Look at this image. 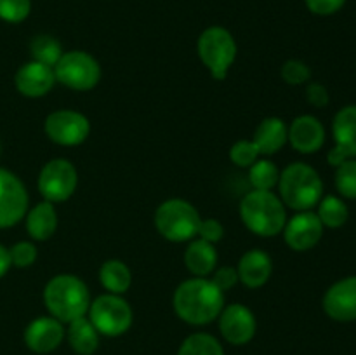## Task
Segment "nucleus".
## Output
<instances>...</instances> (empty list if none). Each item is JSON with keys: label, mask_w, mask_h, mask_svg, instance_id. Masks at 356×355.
I'll return each instance as SVG.
<instances>
[{"label": "nucleus", "mask_w": 356, "mask_h": 355, "mask_svg": "<svg viewBox=\"0 0 356 355\" xmlns=\"http://www.w3.org/2000/svg\"><path fill=\"white\" fill-rule=\"evenodd\" d=\"M30 52L33 61L44 63V65L51 66V68H54L56 63L65 54V51L61 47V42L52 37V35L45 33L33 37V40L30 44Z\"/></svg>", "instance_id": "obj_27"}, {"label": "nucleus", "mask_w": 356, "mask_h": 355, "mask_svg": "<svg viewBox=\"0 0 356 355\" xmlns=\"http://www.w3.org/2000/svg\"><path fill=\"white\" fill-rule=\"evenodd\" d=\"M26 232L33 240L44 242L49 240L56 233L58 228V212H56L52 202H38L33 207L28 209L26 216Z\"/></svg>", "instance_id": "obj_21"}, {"label": "nucleus", "mask_w": 356, "mask_h": 355, "mask_svg": "<svg viewBox=\"0 0 356 355\" xmlns=\"http://www.w3.org/2000/svg\"><path fill=\"white\" fill-rule=\"evenodd\" d=\"M177 355H225V348L212 334L193 333L184 338Z\"/></svg>", "instance_id": "obj_26"}, {"label": "nucleus", "mask_w": 356, "mask_h": 355, "mask_svg": "<svg viewBox=\"0 0 356 355\" xmlns=\"http://www.w3.org/2000/svg\"><path fill=\"white\" fill-rule=\"evenodd\" d=\"M236 40L222 26H209L200 33L197 52L205 68L216 80H225L236 59Z\"/></svg>", "instance_id": "obj_6"}, {"label": "nucleus", "mask_w": 356, "mask_h": 355, "mask_svg": "<svg viewBox=\"0 0 356 355\" xmlns=\"http://www.w3.org/2000/svg\"><path fill=\"white\" fill-rule=\"evenodd\" d=\"M10 267H13V263H10L9 249L0 244V278H2L7 271H9Z\"/></svg>", "instance_id": "obj_39"}, {"label": "nucleus", "mask_w": 356, "mask_h": 355, "mask_svg": "<svg viewBox=\"0 0 356 355\" xmlns=\"http://www.w3.org/2000/svg\"><path fill=\"white\" fill-rule=\"evenodd\" d=\"M229 159H232V162L235 164V166L249 169L257 159H261V153L252 139H238V141L229 148Z\"/></svg>", "instance_id": "obj_30"}, {"label": "nucleus", "mask_w": 356, "mask_h": 355, "mask_svg": "<svg viewBox=\"0 0 356 355\" xmlns=\"http://www.w3.org/2000/svg\"><path fill=\"white\" fill-rule=\"evenodd\" d=\"M254 143L261 155H275L289 143V125L278 117H268L254 132Z\"/></svg>", "instance_id": "obj_19"}, {"label": "nucleus", "mask_w": 356, "mask_h": 355, "mask_svg": "<svg viewBox=\"0 0 356 355\" xmlns=\"http://www.w3.org/2000/svg\"><path fill=\"white\" fill-rule=\"evenodd\" d=\"M172 306L183 322L205 326L214 322L225 308V292L209 277H191L176 287Z\"/></svg>", "instance_id": "obj_1"}, {"label": "nucleus", "mask_w": 356, "mask_h": 355, "mask_svg": "<svg viewBox=\"0 0 356 355\" xmlns=\"http://www.w3.org/2000/svg\"><path fill=\"white\" fill-rule=\"evenodd\" d=\"M309 13L316 16H332L344 7L346 0H305Z\"/></svg>", "instance_id": "obj_36"}, {"label": "nucleus", "mask_w": 356, "mask_h": 355, "mask_svg": "<svg viewBox=\"0 0 356 355\" xmlns=\"http://www.w3.org/2000/svg\"><path fill=\"white\" fill-rule=\"evenodd\" d=\"M90 292L86 282L72 274H59L45 284L44 303L51 317L70 324L87 315L90 306Z\"/></svg>", "instance_id": "obj_2"}, {"label": "nucleus", "mask_w": 356, "mask_h": 355, "mask_svg": "<svg viewBox=\"0 0 356 355\" xmlns=\"http://www.w3.org/2000/svg\"><path fill=\"white\" fill-rule=\"evenodd\" d=\"M200 212L184 198H169L155 211V226L163 239L170 242H190L198 235Z\"/></svg>", "instance_id": "obj_5"}, {"label": "nucleus", "mask_w": 356, "mask_h": 355, "mask_svg": "<svg viewBox=\"0 0 356 355\" xmlns=\"http://www.w3.org/2000/svg\"><path fill=\"white\" fill-rule=\"evenodd\" d=\"M198 239H204L207 242L216 244L225 237V226L214 218H207L202 219L200 221V228H198Z\"/></svg>", "instance_id": "obj_37"}, {"label": "nucleus", "mask_w": 356, "mask_h": 355, "mask_svg": "<svg viewBox=\"0 0 356 355\" xmlns=\"http://www.w3.org/2000/svg\"><path fill=\"white\" fill-rule=\"evenodd\" d=\"M280 75L289 86H305L312 80V68L301 59H289L282 65Z\"/></svg>", "instance_id": "obj_31"}, {"label": "nucleus", "mask_w": 356, "mask_h": 355, "mask_svg": "<svg viewBox=\"0 0 356 355\" xmlns=\"http://www.w3.org/2000/svg\"><path fill=\"white\" fill-rule=\"evenodd\" d=\"M211 281L214 282L222 292H228L229 289H233L240 282L238 274H236V268L233 267L216 268V270L211 274Z\"/></svg>", "instance_id": "obj_34"}, {"label": "nucleus", "mask_w": 356, "mask_h": 355, "mask_svg": "<svg viewBox=\"0 0 356 355\" xmlns=\"http://www.w3.org/2000/svg\"><path fill=\"white\" fill-rule=\"evenodd\" d=\"M45 134L51 141L61 146H76L87 139L90 122L83 113L75 110H56L45 118Z\"/></svg>", "instance_id": "obj_10"}, {"label": "nucleus", "mask_w": 356, "mask_h": 355, "mask_svg": "<svg viewBox=\"0 0 356 355\" xmlns=\"http://www.w3.org/2000/svg\"><path fill=\"white\" fill-rule=\"evenodd\" d=\"M323 225L315 211H299L287 219L284 230V240L292 251L305 253L313 249L323 237Z\"/></svg>", "instance_id": "obj_13"}, {"label": "nucleus", "mask_w": 356, "mask_h": 355, "mask_svg": "<svg viewBox=\"0 0 356 355\" xmlns=\"http://www.w3.org/2000/svg\"><path fill=\"white\" fill-rule=\"evenodd\" d=\"M184 265L193 277H207L218 268V251L214 244L193 239L184 251Z\"/></svg>", "instance_id": "obj_20"}, {"label": "nucleus", "mask_w": 356, "mask_h": 355, "mask_svg": "<svg viewBox=\"0 0 356 355\" xmlns=\"http://www.w3.org/2000/svg\"><path fill=\"white\" fill-rule=\"evenodd\" d=\"M316 216L322 221L323 228H341L350 218V209L346 202L337 195H327L316 204Z\"/></svg>", "instance_id": "obj_25"}, {"label": "nucleus", "mask_w": 356, "mask_h": 355, "mask_svg": "<svg viewBox=\"0 0 356 355\" xmlns=\"http://www.w3.org/2000/svg\"><path fill=\"white\" fill-rule=\"evenodd\" d=\"M37 184L44 200L52 202V204L65 202L75 194L79 174L70 160L52 159L40 169Z\"/></svg>", "instance_id": "obj_9"}, {"label": "nucleus", "mask_w": 356, "mask_h": 355, "mask_svg": "<svg viewBox=\"0 0 356 355\" xmlns=\"http://www.w3.org/2000/svg\"><path fill=\"white\" fill-rule=\"evenodd\" d=\"M334 183L341 197L356 200V159L344 160L341 166L336 167Z\"/></svg>", "instance_id": "obj_29"}, {"label": "nucleus", "mask_w": 356, "mask_h": 355, "mask_svg": "<svg viewBox=\"0 0 356 355\" xmlns=\"http://www.w3.org/2000/svg\"><path fill=\"white\" fill-rule=\"evenodd\" d=\"M28 212V191L14 173L0 169V230L17 225Z\"/></svg>", "instance_id": "obj_11"}, {"label": "nucleus", "mask_w": 356, "mask_h": 355, "mask_svg": "<svg viewBox=\"0 0 356 355\" xmlns=\"http://www.w3.org/2000/svg\"><path fill=\"white\" fill-rule=\"evenodd\" d=\"M323 312L336 322L356 320V277H344L334 282L323 294Z\"/></svg>", "instance_id": "obj_15"}, {"label": "nucleus", "mask_w": 356, "mask_h": 355, "mask_svg": "<svg viewBox=\"0 0 356 355\" xmlns=\"http://www.w3.org/2000/svg\"><path fill=\"white\" fill-rule=\"evenodd\" d=\"M280 198L292 211H313L323 197V181L312 166L294 162L285 167L278 180Z\"/></svg>", "instance_id": "obj_4"}, {"label": "nucleus", "mask_w": 356, "mask_h": 355, "mask_svg": "<svg viewBox=\"0 0 356 355\" xmlns=\"http://www.w3.org/2000/svg\"><path fill=\"white\" fill-rule=\"evenodd\" d=\"M325 138V127L315 115H299L289 125V143L302 155H312L322 150Z\"/></svg>", "instance_id": "obj_16"}, {"label": "nucleus", "mask_w": 356, "mask_h": 355, "mask_svg": "<svg viewBox=\"0 0 356 355\" xmlns=\"http://www.w3.org/2000/svg\"><path fill=\"white\" fill-rule=\"evenodd\" d=\"M54 68L38 61H28L16 72L14 86L24 97H42L54 87Z\"/></svg>", "instance_id": "obj_17"}, {"label": "nucleus", "mask_w": 356, "mask_h": 355, "mask_svg": "<svg viewBox=\"0 0 356 355\" xmlns=\"http://www.w3.org/2000/svg\"><path fill=\"white\" fill-rule=\"evenodd\" d=\"M66 338L65 324L54 317H37L26 326L23 334L28 350L38 355H47L58 350Z\"/></svg>", "instance_id": "obj_14"}, {"label": "nucleus", "mask_w": 356, "mask_h": 355, "mask_svg": "<svg viewBox=\"0 0 356 355\" xmlns=\"http://www.w3.org/2000/svg\"><path fill=\"white\" fill-rule=\"evenodd\" d=\"M56 82L73 90H90L99 84L101 66L86 51H68L54 66Z\"/></svg>", "instance_id": "obj_8"}, {"label": "nucleus", "mask_w": 356, "mask_h": 355, "mask_svg": "<svg viewBox=\"0 0 356 355\" xmlns=\"http://www.w3.org/2000/svg\"><path fill=\"white\" fill-rule=\"evenodd\" d=\"M332 136L334 146L343 150L350 159H356V104H346L334 115Z\"/></svg>", "instance_id": "obj_22"}, {"label": "nucleus", "mask_w": 356, "mask_h": 355, "mask_svg": "<svg viewBox=\"0 0 356 355\" xmlns=\"http://www.w3.org/2000/svg\"><path fill=\"white\" fill-rule=\"evenodd\" d=\"M99 338L101 334L97 333L87 315L72 320L66 329V341L76 355L96 354V350L99 348Z\"/></svg>", "instance_id": "obj_23"}, {"label": "nucleus", "mask_w": 356, "mask_h": 355, "mask_svg": "<svg viewBox=\"0 0 356 355\" xmlns=\"http://www.w3.org/2000/svg\"><path fill=\"white\" fill-rule=\"evenodd\" d=\"M9 254H10V263H13V267L28 268L37 261L38 251L33 242L21 240V242H16L13 247H10Z\"/></svg>", "instance_id": "obj_33"}, {"label": "nucleus", "mask_w": 356, "mask_h": 355, "mask_svg": "<svg viewBox=\"0 0 356 355\" xmlns=\"http://www.w3.org/2000/svg\"><path fill=\"white\" fill-rule=\"evenodd\" d=\"M348 159H350V157H348L346 153L343 152V150L337 148V146H334V148L329 152V155H327V160H329V164L332 167L341 166V164H343L344 160H348Z\"/></svg>", "instance_id": "obj_38"}, {"label": "nucleus", "mask_w": 356, "mask_h": 355, "mask_svg": "<svg viewBox=\"0 0 356 355\" xmlns=\"http://www.w3.org/2000/svg\"><path fill=\"white\" fill-rule=\"evenodd\" d=\"M101 285L110 294H124L129 291L132 284L131 268L120 260H108L99 268Z\"/></svg>", "instance_id": "obj_24"}, {"label": "nucleus", "mask_w": 356, "mask_h": 355, "mask_svg": "<svg viewBox=\"0 0 356 355\" xmlns=\"http://www.w3.org/2000/svg\"><path fill=\"white\" fill-rule=\"evenodd\" d=\"M306 101L315 108H325L330 103L329 89L320 82H308L306 84Z\"/></svg>", "instance_id": "obj_35"}, {"label": "nucleus", "mask_w": 356, "mask_h": 355, "mask_svg": "<svg viewBox=\"0 0 356 355\" xmlns=\"http://www.w3.org/2000/svg\"><path fill=\"white\" fill-rule=\"evenodd\" d=\"M236 274H238V281L245 287H263L273 274V261L266 251H247L236 265Z\"/></svg>", "instance_id": "obj_18"}, {"label": "nucleus", "mask_w": 356, "mask_h": 355, "mask_svg": "<svg viewBox=\"0 0 356 355\" xmlns=\"http://www.w3.org/2000/svg\"><path fill=\"white\" fill-rule=\"evenodd\" d=\"M31 13V0H0V19L6 23H23Z\"/></svg>", "instance_id": "obj_32"}, {"label": "nucleus", "mask_w": 356, "mask_h": 355, "mask_svg": "<svg viewBox=\"0 0 356 355\" xmlns=\"http://www.w3.org/2000/svg\"><path fill=\"white\" fill-rule=\"evenodd\" d=\"M240 218L256 235L275 237L287 223V207L273 191L250 190L240 202Z\"/></svg>", "instance_id": "obj_3"}, {"label": "nucleus", "mask_w": 356, "mask_h": 355, "mask_svg": "<svg viewBox=\"0 0 356 355\" xmlns=\"http://www.w3.org/2000/svg\"><path fill=\"white\" fill-rule=\"evenodd\" d=\"M87 317L101 336L117 338L127 333L134 320L131 305L120 294H101L90 301Z\"/></svg>", "instance_id": "obj_7"}, {"label": "nucleus", "mask_w": 356, "mask_h": 355, "mask_svg": "<svg viewBox=\"0 0 356 355\" xmlns=\"http://www.w3.org/2000/svg\"><path fill=\"white\" fill-rule=\"evenodd\" d=\"M278 180H280V171L271 160L257 159L249 167V181L252 190L271 191L278 184Z\"/></svg>", "instance_id": "obj_28"}, {"label": "nucleus", "mask_w": 356, "mask_h": 355, "mask_svg": "<svg viewBox=\"0 0 356 355\" xmlns=\"http://www.w3.org/2000/svg\"><path fill=\"white\" fill-rule=\"evenodd\" d=\"M219 333L229 345L242 347L252 341L257 331V320L252 310L242 303H232L219 313Z\"/></svg>", "instance_id": "obj_12"}]
</instances>
